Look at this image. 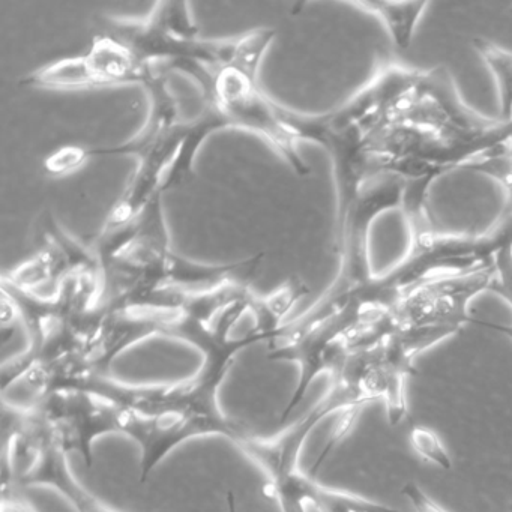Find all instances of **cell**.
<instances>
[{
  "mask_svg": "<svg viewBox=\"0 0 512 512\" xmlns=\"http://www.w3.org/2000/svg\"><path fill=\"white\" fill-rule=\"evenodd\" d=\"M205 103L214 104L229 119L232 128L262 137L299 176H308L310 166L298 152V142L277 112V101L260 91L256 80L241 71L211 73V83L203 89Z\"/></svg>",
  "mask_w": 512,
  "mask_h": 512,
  "instance_id": "cell-3",
  "label": "cell"
},
{
  "mask_svg": "<svg viewBox=\"0 0 512 512\" xmlns=\"http://www.w3.org/2000/svg\"><path fill=\"white\" fill-rule=\"evenodd\" d=\"M464 169L497 182L505 194L503 211L512 214V137Z\"/></svg>",
  "mask_w": 512,
  "mask_h": 512,
  "instance_id": "cell-13",
  "label": "cell"
},
{
  "mask_svg": "<svg viewBox=\"0 0 512 512\" xmlns=\"http://www.w3.org/2000/svg\"><path fill=\"white\" fill-rule=\"evenodd\" d=\"M86 59L103 88L119 85L142 86L148 80L149 74L155 70V67L140 62L130 50L103 35H95Z\"/></svg>",
  "mask_w": 512,
  "mask_h": 512,
  "instance_id": "cell-8",
  "label": "cell"
},
{
  "mask_svg": "<svg viewBox=\"0 0 512 512\" xmlns=\"http://www.w3.org/2000/svg\"><path fill=\"white\" fill-rule=\"evenodd\" d=\"M511 245L512 214L506 211L478 235L434 229L412 236L403 259L383 274L374 275L356 298L367 307L391 310L407 292L427 281L493 265L497 254Z\"/></svg>",
  "mask_w": 512,
  "mask_h": 512,
  "instance_id": "cell-1",
  "label": "cell"
},
{
  "mask_svg": "<svg viewBox=\"0 0 512 512\" xmlns=\"http://www.w3.org/2000/svg\"><path fill=\"white\" fill-rule=\"evenodd\" d=\"M20 86L44 91H82L103 88L92 71L86 56L61 59L29 73L20 80Z\"/></svg>",
  "mask_w": 512,
  "mask_h": 512,
  "instance_id": "cell-10",
  "label": "cell"
},
{
  "mask_svg": "<svg viewBox=\"0 0 512 512\" xmlns=\"http://www.w3.org/2000/svg\"><path fill=\"white\" fill-rule=\"evenodd\" d=\"M385 122L418 125L490 149L512 137V122L487 118L464 103L451 71L445 67L416 70L412 86L382 124Z\"/></svg>",
  "mask_w": 512,
  "mask_h": 512,
  "instance_id": "cell-2",
  "label": "cell"
},
{
  "mask_svg": "<svg viewBox=\"0 0 512 512\" xmlns=\"http://www.w3.org/2000/svg\"><path fill=\"white\" fill-rule=\"evenodd\" d=\"M310 293L301 277H290L278 289L266 296H254L251 314L256 319V331H266L268 323L278 328L290 311Z\"/></svg>",
  "mask_w": 512,
  "mask_h": 512,
  "instance_id": "cell-11",
  "label": "cell"
},
{
  "mask_svg": "<svg viewBox=\"0 0 512 512\" xmlns=\"http://www.w3.org/2000/svg\"><path fill=\"white\" fill-rule=\"evenodd\" d=\"M490 292L502 298L512 308V245L500 251L494 259Z\"/></svg>",
  "mask_w": 512,
  "mask_h": 512,
  "instance_id": "cell-17",
  "label": "cell"
},
{
  "mask_svg": "<svg viewBox=\"0 0 512 512\" xmlns=\"http://www.w3.org/2000/svg\"><path fill=\"white\" fill-rule=\"evenodd\" d=\"M406 181L394 173L373 172L343 221L337 223L340 271L334 286L356 292L374 278L370 262V233L377 218L401 208Z\"/></svg>",
  "mask_w": 512,
  "mask_h": 512,
  "instance_id": "cell-4",
  "label": "cell"
},
{
  "mask_svg": "<svg viewBox=\"0 0 512 512\" xmlns=\"http://www.w3.org/2000/svg\"><path fill=\"white\" fill-rule=\"evenodd\" d=\"M410 445L422 460L443 470L452 469V457L436 431L424 425H413L409 431Z\"/></svg>",
  "mask_w": 512,
  "mask_h": 512,
  "instance_id": "cell-15",
  "label": "cell"
},
{
  "mask_svg": "<svg viewBox=\"0 0 512 512\" xmlns=\"http://www.w3.org/2000/svg\"><path fill=\"white\" fill-rule=\"evenodd\" d=\"M509 14L512 16V8H509Z\"/></svg>",
  "mask_w": 512,
  "mask_h": 512,
  "instance_id": "cell-19",
  "label": "cell"
},
{
  "mask_svg": "<svg viewBox=\"0 0 512 512\" xmlns=\"http://www.w3.org/2000/svg\"><path fill=\"white\" fill-rule=\"evenodd\" d=\"M226 128H232L229 119L211 103H205L197 118L185 122L181 145L164 176L161 193L166 194L167 191L184 185L193 173L194 161L203 143L215 131L226 130Z\"/></svg>",
  "mask_w": 512,
  "mask_h": 512,
  "instance_id": "cell-7",
  "label": "cell"
},
{
  "mask_svg": "<svg viewBox=\"0 0 512 512\" xmlns=\"http://www.w3.org/2000/svg\"><path fill=\"white\" fill-rule=\"evenodd\" d=\"M494 263L466 274L446 275L407 292L391 308L395 328H451L460 332L472 325L473 299L490 292Z\"/></svg>",
  "mask_w": 512,
  "mask_h": 512,
  "instance_id": "cell-5",
  "label": "cell"
},
{
  "mask_svg": "<svg viewBox=\"0 0 512 512\" xmlns=\"http://www.w3.org/2000/svg\"><path fill=\"white\" fill-rule=\"evenodd\" d=\"M352 5L379 19L392 43L401 50H407L412 46L419 22L424 19L430 7L428 2H383V0H367V2H355Z\"/></svg>",
  "mask_w": 512,
  "mask_h": 512,
  "instance_id": "cell-9",
  "label": "cell"
},
{
  "mask_svg": "<svg viewBox=\"0 0 512 512\" xmlns=\"http://www.w3.org/2000/svg\"><path fill=\"white\" fill-rule=\"evenodd\" d=\"M86 148L82 146H67L59 149L55 154L50 155L44 163V169L50 176H65L68 173L76 172L80 167L88 163Z\"/></svg>",
  "mask_w": 512,
  "mask_h": 512,
  "instance_id": "cell-16",
  "label": "cell"
},
{
  "mask_svg": "<svg viewBox=\"0 0 512 512\" xmlns=\"http://www.w3.org/2000/svg\"><path fill=\"white\" fill-rule=\"evenodd\" d=\"M472 46L487 65L496 83L500 121L512 122V53L482 38H475Z\"/></svg>",
  "mask_w": 512,
  "mask_h": 512,
  "instance_id": "cell-12",
  "label": "cell"
},
{
  "mask_svg": "<svg viewBox=\"0 0 512 512\" xmlns=\"http://www.w3.org/2000/svg\"><path fill=\"white\" fill-rule=\"evenodd\" d=\"M149 97V115L142 130L122 145L86 149L89 160L104 157H133L145 160L149 155L181 139L185 121L179 118L178 104L167 85L166 74L155 68L143 83Z\"/></svg>",
  "mask_w": 512,
  "mask_h": 512,
  "instance_id": "cell-6",
  "label": "cell"
},
{
  "mask_svg": "<svg viewBox=\"0 0 512 512\" xmlns=\"http://www.w3.org/2000/svg\"><path fill=\"white\" fill-rule=\"evenodd\" d=\"M29 512H82L73 499L52 482H34L23 490Z\"/></svg>",
  "mask_w": 512,
  "mask_h": 512,
  "instance_id": "cell-14",
  "label": "cell"
},
{
  "mask_svg": "<svg viewBox=\"0 0 512 512\" xmlns=\"http://www.w3.org/2000/svg\"><path fill=\"white\" fill-rule=\"evenodd\" d=\"M401 494L409 500L415 512H448L436 500L431 499L418 482L410 481L404 484Z\"/></svg>",
  "mask_w": 512,
  "mask_h": 512,
  "instance_id": "cell-18",
  "label": "cell"
}]
</instances>
